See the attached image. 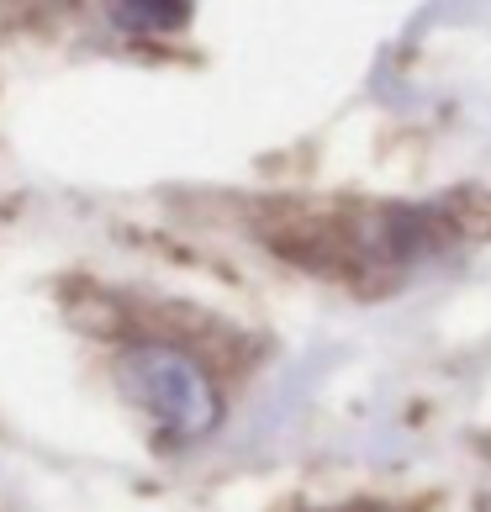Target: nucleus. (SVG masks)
<instances>
[{"mask_svg": "<svg viewBox=\"0 0 491 512\" xmlns=\"http://www.w3.org/2000/svg\"><path fill=\"white\" fill-rule=\"evenodd\" d=\"M127 381L138 391V402L164 417L169 428L180 433H201L217 417V396L206 386V375L191 365V359L169 354V349H148L127 359Z\"/></svg>", "mask_w": 491, "mask_h": 512, "instance_id": "obj_1", "label": "nucleus"}, {"mask_svg": "<svg viewBox=\"0 0 491 512\" xmlns=\"http://www.w3.org/2000/svg\"><path fill=\"white\" fill-rule=\"evenodd\" d=\"M122 27H148V32H175L191 22V11L185 6H117L111 11Z\"/></svg>", "mask_w": 491, "mask_h": 512, "instance_id": "obj_2", "label": "nucleus"}]
</instances>
